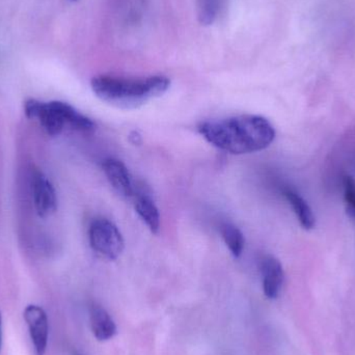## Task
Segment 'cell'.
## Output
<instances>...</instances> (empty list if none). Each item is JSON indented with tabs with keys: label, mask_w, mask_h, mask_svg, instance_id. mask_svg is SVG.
Listing matches in <instances>:
<instances>
[{
	"label": "cell",
	"mask_w": 355,
	"mask_h": 355,
	"mask_svg": "<svg viewBox=\"0 0 355 355\" xmlns=\"http://www.w3.org/2000/svg\"><path fill=\"white\" fill-rule=\"evenodd\" d=\"M198 132L217 149L234 155L263 151L275 139L271 123L264 116L254 114L208 121L198 126Z\"/></svg>",
	"instance_id": "1"
},
{
	"label": "cell",
	"mask_w": 355,
	"mask_h": 355,
	"mask_svg": "<svg viewBox=\"0 0 355 355\" xmlns=\"http://www.w3.org/2000/svg\"><path fill=\"white\" fill-rule=\"evenodd\" d=\"M91 85L94 93L102 101L123 110H132L164 95L171 81L160 75L139 79L101 75L93 78Z\"/></svg>",
	"instance_id": "2"
},
{
	"label": "cell",
	"mask_w": 355,
	"mask_h": 355,
	"mask_svg": "<svg viewBox=\"0 0 355 355\" xmlns=\"http://www.w3.org/2000/svg\"><path fill=\"white\" fill-rule=\"evenodd\" d=\"M27 118L35 120L50 137H58L66 128L91 133L96 124L70 104L62 101L43 102L29 99L24 103Z\"/></svg>",
	"instance_id": "3"
},
{
	"label": "cell",
	"mask_w": 355,
	"mask_h": 355,
	"mask_svg": "<svg viewBox=\"0 0 355 355\" xmlns=\"http://www.w3.org/2000/svg\"><path fill=\"white\" fill-rule=\"evenodd\" d=\"M89 239L94 252L107 260H116L125 248L124 238L112 221L96 218L89 229Z\"/></svg>",
	"instance_id": "4"
},
{
	"label": "cell",
	"mask_w": 355,
	"mask_h": 355,
	"mask_svg": "<svg viewBox=\"0 0 355 355\" xmlns=\"http://www.w3.org/2000/svg\"><path fill=\"white\" fill-rule=\"evenodd\" d=\"M31 187L37 214L42 218L53 214L58 208V196L51 181L43 173L35 171L31 175Z\"/></svg>",
	"instance_id": "5"
},
{
	"label": "cell",
	"mask_w": 355,
	"mask_h": 355,
	"mask_svg": "<svg viewBox=\"0 0 355 355\" xmlns=\"http://www.w3.org/2000/svg\"><path fill=\"white\" fill-rule=\"evenodd\" d=\"M24 319L28 327L29 337L35 355L45 354L49 336V324L45 311L41 306L31 304L24 311Z\"/></svg>",
	"instance_id": "6"
},
{
	"label": "cell",
	"mask_w": 355,
	"mask_h": 355,
	"mask_svg": "<svg viewBox=\"0 0 355 355\" xmlns=\"http://www.w3.org/2000/svg\"><path fill=\"white\" fill-rule=\"evenodd\" d=\"M102 168L110 185L121 196L125 198L135 196V190L130 173L122 162L114 158H108L104 160Z\"/></svg>",
	"instance_id": "7"
},
{
	"label": "cell",
	"mask_w": 355,
	"mask_h": 355,
	"mask_svg": "<svg viewBox=\"0 0 355 355\" xmlns=\"http://www.w3.org/2000/svg\"><path fill=\"white\" fill-rule=\"evenodd\" d=\"M261 275L265 296L269 300L279 297L285 281V273L281 262L275 257H265L261 263Z\"/></svg>",
	"instance_id": "8"
},
{
	"label": "cell",
	"mask_w": 355,
	"mask_h": 355,
	"mask_svg": "<svg viewBox=\"0 0 355 355\" xmlns=\"http://www.w3.org/2000/svg\"><path fill=\"white\" fill-rule=\"evenodd\" d=\"M89 324L92 333L98 341H108L118 333L116 322L110 313L97 304L89 306Z\"/></svg>",
	"instance_id": "9"
},
{
	"label": "cell",
	"mask_w": 355,
	"mask_h": 355,
	"mask_svg": "<svg viewBox=\"0 0 355 355\" xmlns=\"http://www.w3.org/2000/svg\"><path fill=\"white\" fill-rule=\"evenodd\" d=\"M283 193L289 204L291 205L302 227L306 230L314 229L316 225V217H315L314 212L308 202L297 191L291 188H285L283 190Z\"/></svg>",
	"instance_id": "10"
},
{
	"label": "cell",
	"mask_w": 355,
	"mask_h": 355,
	"mask_svg": "<svg viewBox=\"0 0 355 355\" xmlns=\"http://www.w3.org/2000/svg\"><path fill=\"white\" fill-rule=\"evenodd\" d=\"M135 207L137 214L149 227L152 233H158L160 229V214L152 198L146 193L135 196Z\"/></svg>",
	"instance_id": "11"
},
{
	"label": "cell",
	"mask_w": 355,
	"mask_h": 355,
	"mask_svg": "<svg viewBox=\"0 0 355 355\" xmlns=\"http://www.w3.org/2000/svg\"><path fill=\"white\" fill-rule=\"evenodd\" d=\"M220 234L231 254L235 258H239L245 243L242 232L232 223H223L220 227Z\"/></svg>",
	"instance_id": "12"
},
{
	"label": "cell",
	"mask_w": 355,
	"mask_h": 355,
	"mask_svg": "<svg viewBox=\"0 0 355 355\" xmlns=\"http://www.w3.org/2000/svg\"><path fill=\"white\" fill-rule=\"evenodd\" d=\"M225 3V0H198L196 10L200 24H212L220 14Z\"/></svg>",
	"instance_id": "13"
},
{
	"label": "cell",
	"mask_w": 355,
	"mask_h": 355,
	"mask_svg": "<svg viewBox=\"0 0 355 355\" xmlns=\"http://www.w3.org/2000/svg\"><path fill=\"white\" fill-rule=\"evenodd\" d=\"M344 200L348 214L355 219V180L352 176L344 177Z\"/></svg>",
	"instance_id": "14"
},
{
	"label": "cell",
	"mask_w": 355,
	"mask_h": 355,
	"mask_svg": "<svg viewBox=\"0 0 355 355\" xmlns=\"http://www.w3.org/2000/svg\"><path fill=\"white\" fill-rule=\"evenodd\" d=\"M129 139H130L131 143L135 144V145H139L141 143V137L137 131H133Z\"/></svg>",
	"instance_id": "15"
},
{
	"label": "cell",
	"mask_w": 355,
	"mask_h": 355,
	"mask_svg": "<svg viewBox=\"0 0 355 355\" xmlns=\"http://www.w3.org/2000/svg\"><path fill=\"white\" fill-rule=\"evenodd\" d=\"M2 347V316L0 312V352H1Z\"/></svg>",
	"instance_id": "16"
},
{
	"label": "cell",
	"mask_w": 355,
	"mask_h": 355,
	"mask_svg": "<svg viewBox=\"0 0 355 355\" xmlns=\"http://www.w3.org/2000/svg\"><path fill=\"white\" fill-rule=\"evenodd\" d=\"M72 355H83V354H80V352H77V350H75V352H73Z\"/></svg>",
	"instance_id": "17"
},
{
	"label": "cell",
	"mask_w": 355,
	"mask_h": 355,
	"mask_svg": "<svg viewBox=\"0 0 355 355\" xmlns=\"http://www.w3.org/2000/svg\"><path fill=\"white\" fill-rule=\"evenodd\" d=\"M69 1L74 2V1H77V0H69Z\"/></svg>",
	"instance_id": "18"
}]
</instances>
